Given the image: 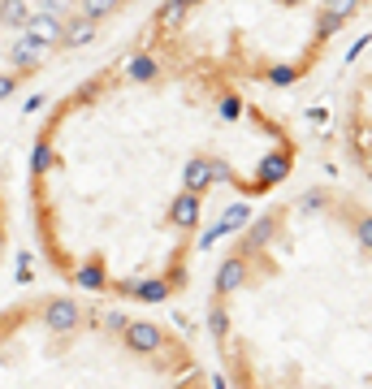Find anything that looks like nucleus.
Segmentation results:
<instances>
[{"label":"nucleus","mask_w":372,"mask_h":389,"mask_svg":"<svg viewBox=\"0 0 372 389\" xmlns=\"http://www.w3.org/2000/svg\"><path fill=\"white\" fill-rule=\"evenodd\" d=\"M122 338H126V346H130L134 355H152V351H161V346H165L161 324H152V320H126Z\"/></svg>","instance_id":"f257e3e1"},{"label":"nucleus","mask_w":372,"mask_h":389,"mask_svg":"<svg viewBox=\"0 0 372 389\" xmlns=\"http://www.w3.org/2000/svg\"><path fill=\"white\" fill-rule=\"evenodd\" d=\"M43 61V43L35 35H22L18 43H9V70L14 74H26V70H39Z\"/></svg>","instance_id":"f03ea898"},{"label":"nucleus","mask_w":372,"mask_h":389,"mask_svg":"<svg viewBox=\"0 0 372 389\" xmlns=\"http://www.w3.org/2000/svg\"><path fill=\"white\" fill-rule=\"evenodd\" d=\"M43 324L52 333H70L78 324V303L74 299H48L43 303Z\"/></svg>","instance_id":"7ed1b4c3"},{"label":"nucleus","mask_w":372,"mask_h":389,"mask_svg":"<svg viewBox=\"0 0 372 389\" xmlns=\"http://www.w3.org/2000/svg\"><path fill=\"white\" fill-rule=\"evenodd\" d=\"M286 174H290V151H273V156H264V160H260V174H255V191L273 186V182H286Z\"/></svg>","instance_id":"20e7f679"},{"label":"nucleus","mask_w":372,"mask_h":389,"mask_svg":"<svg viewBox=\"0 0 372 389\" xmlns=\"http://www.w3.org/2000/svg\"><path fill=\"white\" fill-rule=\"evenodd\" d=\"M61 31H65V26H61V18H57V14H43V9H39V14H31V18H26V35H35L39 43H57V39H61Z\"/></svg>","instance_id":"39448f33"},{"label":"nucleus","mask_w":372,"mask_h":389,"mask_svg":"<svg viewBox=\"0 0 372 389\" xmlns=\"http://www.w3.org/2000/svg\"><path fill=\"white\" fill-rule=\"evenodd\" d=\"M243 282H247V264L234 255V260H225V264L217 268V282H212V286H217V294H234Z\"/></svg>","instance_id":"423d86ee"},{"label":"nucleus","mask_w":372,"mask_h":389,"mask_svg":"<svg viewBox=\"0 0 372 389\" xmlns=\"http://www.w3.org/2000/svg\"><path fill=\"white\" fill-rule=\"evenodd\" d=\"M182 182H186V191H191V195H199L203 186H212V160L191 156V160H186V169H182Z\"/></svg>","instance_id":"0eeeda50"},{"label":"nucleus","mask_w":372,"mask_h":389,"mask_svg":"<svg viewBox=\"0 0 372 389\" xmlns=\"http://www.w3.org/2000/svg\"><path fill=\"white\" fill-rule=\"evenodd\" d=\"M247 216H251V208L234 203V208L225 212V220H221V225H212V230L203 234V247H208V243H217V238H225V234H234V230H243V225H247Z\"/></svg>","instance_id":"6e6552de"},{"label":"nucleus","mask_w":372,"mask_h":389,"mask_svg":"<svg viewBox=\"0 0 372 389\" xmlns=\"http://www.w3.org/2000/svg\"><path fill=\"white\" fill-rule=\"evenodd\" d=\"M117 290L139 299V303H161V299H169L174 286H165V282H130V286H117Z\"/></svg>","instance_id":"1a4fd4ad"},{"label":"nucleus","mask_w":372,"mask_h":389,"mask_svg":"<svg viewBox=\"0 0 372 389\" xmlns=\"http://www.w3.org/2000/svg\"><path fill=\"white\" fill-rule=\"evenodd\" d=\"M169 216H174V225H182V230H191L195 220H199V195H178L174 199V208H169Z\"/></svg>","instance_id":"9d476101"},{"label":"nucleus","mask_w":372,"mask_h":389,"mask_svg":"<svg viewBox=\"0 0 372 389\" xmlns=\"http://www.w3.org/2000/svg\"><path fill=\"white\" fill-rule=\"evenodd\" d=\"M95 35H100V31H95V22H91V18H83V14H74V18H70V26L61 31V39H65V43H74V48L91 43Z\"/></svg>","instance_id":"9b49d317"},{"label":"nucleus","mask_w":372,"mask_h":389,"mask_svg":"<svg viewBox=\"0 0 372 389\" xmlns=\"http://www.w3.org/2000/svg\"><path fill=\"white\" fill-rule=\"evenodd\" d=\"M273 230H277V212H273V216H260L255 230H247V238H243V251H260L264 243L273 238Z\"/></svg>","instance_id":"f8f14e48"},{"label":"nucleus","mask_w":372,"mask_h":389,"mask_svg":"<svg viewBox=\"0 0 372 389\" xmlns=\"http://www.w3.org/2000/svg\"><path fill=\"white\" fill-rule=\"evenodd\" d=\"M156 74H161V65H156V57H147V52H139V57L126 65V82H152Z\"/></svg>","instance_id":"ddd939ff"},{"label":"nucleus","mask_w":372,"mask_h":389,"mask_svg":"<svg viewBox=\"0 0 372 389\" xmlns=\"http://www.w3.org/2000/svg\"><path fill=\"white\" fill-rule=\"evenodd\" d=\"M26 18H31L26 0H0V22H5V26H14V31H26Z\"/></svg>","instance_id":"4468645a"},{"label":"nucleus","mask_w":372,"mask_h":389,"mask_svg":"<svg viewBox=\"0 0 372 389\" xmlns=\"http://www.w3.org/2000/svg\"><path fill=\"white\" fill-rule=\"evenodd\" d=\"M117 9H122V0H83L74 14H83V18L100 22V18H109V14H117Z\"/></svg>","instance_id":"2eb2a0df"},{"label":"nucleus","mask_w":372,"mask_h":389,"mask_svg":"<svg viewBox=\"0 0 372 389\" xmlns=\"http://www.w3.org/2000/svg\"><path fill=\"white\" fill-rule=\"evenodd\" d=\"M74 282H78L83 290H104V286H109V282H104V268H100V264H83V268L74 272Z\"/></svg>","instance_id":"dca6fc26"},{"label":"nucleus","mask_w":372,"mask_h":389,"mask_svg":"<svg viewBox=\"0 0 372 389\" xmlns=\"http://www.w3.org/2000/svg\"><path fill=\"white\" fill-rule=\"evenodd\" d=\"M208 333H212L217 342H225V333H230V316H225L221 303H212V311H208Z\"/></svg>","instance_id":"f3484780"},{"label":"nucleus","mask_w":372,"mask_h":389,"mask_svg":"<svg viewBox=\"0 0 372 389\" xmlns=\"http://www.w3.org/2000/svg\"><path fill=\"white\" fill-rule=\"evenodd\" d=\"M342 22H346V18H338V14H329V9H325V14H321V22H316V35H321V39H329Z\"/></svg>","instance_id":"a211bd4d"},{"label":"nucleus","mask_w":372,"mask_h":389,"mask_svg":"<svg viewBox=\"0 0 372 389\" xmlns=\"http://www.w3.org/2000/svg\"><path fill=\"white\" fill-rule=\"evenodd\" d=\"M355 243H359V251H368V247H372V220H368V216H359V220H355Z\"/></svg>","instance_id":"6ab92c4d"},{"label":"nucleus","mask_w":372,"mask_h":389,"mask_svg":"<svg viewBox=\"0 0 372 389\" xmlns=\"http://www.w3.org/2000/svg\"><path fill=\"white\" fill-rule=\"evenodd\" d=\"M294 78H299V74H294L290 65H273V70H269V82H273V87H290Z\"/></svg>","instance_id":"aec40b11"},{"label":"nucleus","mask_w":372,"mask_h":389,"mask_svg":"<svg viewBox=\"0 0 372 389\" xmlns=\"http://www.w3.org/2000/svg\"><path fill=\"white\" fill-rule=\"evenodd\" d=\"M48 164H52V151H48V147H43V143H39V147H35V156H31V174H35V178H39V174H43V169H48Z\"/></svg>","instance_id":"412c9836"},{"label":"nucleus","mask_w":372,"mask_h":389,"mask_svg":"<svg viewBox=\"0 0 372 389\" xmlns=\"http://www.w3.org/2000/svg\"><path fill=\"white\" fill-rule=\"evenodd\" d=\"M238 113H243V100H238V95H221V117L234 122Z\"/></svg>","instance_id":"4be33fe9"},{"label":"nucleus","mask_w":372,"mask_h":389,"mask_svg":"<svg viewBox=\"0 0 372 389\" xmlns=\"http://www.w3.org/2000/svg\"><path fill=\"white\" fill-rule=\"evenodd\" d=\"M355 5H359V0H325V9H329V14H338V18H351V14H355Z\"/></svg>","instance_id":"5701e85b"},{"label":"nucleus","mask_w":372,"mask_h":389,"mask_svg":"<svg viewBox=\"0 0 372 389\" xmlns=\"http://www.w3.org/2000/svg\"><path fill=\"white\" fill-rule=\"evenodd\" d=\"M14 91H18V78H14V70H9V74H0V100H9Z\"/></svg>","instance_id":"b1692460"},{"label":"nucleus","mask_w":372,"mask_h":389,"mask_svg":"<svg viewBox=\"0 0 372 389\" xmlns=\"http://www.w3.org/2000/svg\"><path fill=\"white\" fill-rule=\"evenodd\" d=\"M39 5H43V14H65L70 0H39Z\"/></svg>","instance_id":"393cba45"},{"label":"nucleus","mask_w":372,"mask_h":389,"mask_svg":"<svg viewBox=\"0 0 372 389\" xmlns=\"http://www.w3.org/2000/svg\"><path fill=\"white\" fill-rule=\"evenodd\" d=\"M104 329H109V333H122V329H126V316H122V311H113L109 320H104Z\"/></svg>","instance_id":"a878e982"},{"label":"nucleus","mask_w":372,"mask_h":389,"mask_svg":"<svg viewBox=\"0 0 372 389\" xmlns=\"http://www.w3.org/2000/svg\"><path fill=\"white\" fill-rule=\"evenodd\" d=\"M321 203H325L321 191H307V195H303V208H321Z\"/></svg>","instance_id":"bb28decb"},{"label":"nucleus","mask_w":372,"mask_h":389,"mask_svg":"<svg viewBox=\"0 0 372 389\" xmlns=\"http://www.w3.org/2000/svg\"><path fill=\"white\" fill-rule=\"evenodd\" d=\"M174 5H178V9H195V5H199V0H174Z\"/></svg>","instance_id":"cd10ccee"},{"label":"nucleus","mask_w":372,"mask_h":389,"mask_svg":"<svg viewBox=\"0 0 372 389\" xmlns=\"http://www.w3.org/2000/svg\"><path fill=\"white\" fill-rule=\"evenodd\" d=\"M282 5H303V0H282Z\"/></svg>","instance_id":"c85d7f7f"}]
</instances>
